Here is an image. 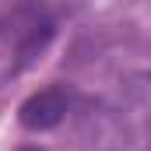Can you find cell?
I'll return each instance as SVG.
<instances>
[{
  "label": "cell",
  "mask_w": 151,
  "mask_h": 151,
  "mask_svg": "<svg viewBox=\"0 0 151 151\" xmlns=\"http://www.w3.org/2000/svg\"><path fill=\"white\" fill-rule=\"evenodd\" d=\"M70 113V91L63 88V84H49V88H42L35 95H28L25 102H21V109H18V119H21V127L25 130H53V127H60L63 119Z\"/></svg>",
  "instance_id": "obj_1"
},
{
  "label": "cell",
  "mask_w": 151,
  "mask_h": 151,
  "mask_svg": "<svg viewBox=\"0 0 151 151\" xmlns=\"http://www.w3.org/2000/svg\"><path fill=\"white\" fill-rule=\"evenodd\" d=\"M21 151H42V148H35V144H28V148H21Z\"/></svg>",
  "instance_id": "obj_3"
},
{
  "label": "cell",
  "mask_w": 151,
  "mask_h": 151,
  "mask_svg": "<svg viewBox=\"0 0 151 151\" xmlns=\"http://www.w3.org/2000/svg\"><path fill=\"white\" fill-rule=\"evenodd\" d=\"M14 39H18V53H21V63L32 60L39 49L53 39V18L46 14V7L39 4H25L18 14H14Z\"/></svg>",
  "instance_id": "obj_2"
}]
</instances>
